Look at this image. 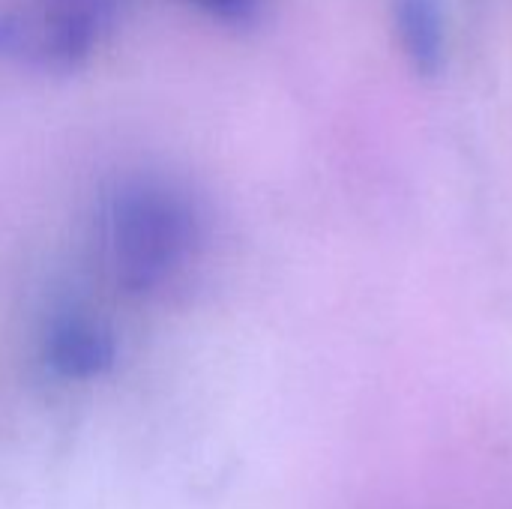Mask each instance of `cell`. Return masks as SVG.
<instances>
[{
  "label": "cell",
  "instance_id": "cell-1",
  "mask_svg": "<svg viewBox=\"0 0 512 509\" xmlns=\"http://www.w3.org/2000/svg\"><path fill=\"white\" fill-rule=\"evenodd\" d=\"M201 243V216L192 198L159 177H132L114 186L102 207V258L111 282L132 297L174 285Z\"/></svg>",
  "mask_w": 512,
  "mask_h": 509
},
{
  "label": "cell",
  "instance_id": "cell-2",
  "mask_svg": "<svg viewBox=\"0 0 512 509\" xmlns=\"http://www.w3.org/2000/svg\"><path fill=\"white\" fill-rule=\"evenodd\" d=\"M126 0H27L0 18V57L69 72L114 33Z\"/></svg>",
  "mask_w": 512,
  "mask_h": 509
},
{
  "label": "cell",
  "instance_id": "cell-3",
  "mask_svg": "<svg viewBox=\"0 0 512 509\" xmlns=\"http://www.w3.org/2000/svg\"><path fill=\"white\" fill-rule=\"evenodd\" d=\"M45 369L69 384H87L108 375L117 363V336L93 312L66 309L57 312L42 330Z\"/></svg>",
  "mask_w": 512,
  "mask_h": 509
},
{
  "label": "cell",
  "instance_id": "cell-4",
  "mask_svg": "<svg viewBox=\"0 0 512 509\" xmlns=\"http://www.w3.org/2000/svg\"><path fill=\"white\" fill-rule=\"evenodd\" d=\"M393 30L417 75L432 78L444 69L450 48L444 0H393Z\"/></svg>",
  "mask_w": 512,
  "mask_h": 509
},
{
  "label": "cell",
  "instance_id": "cell-5",
  "mask_svg": "<svg viewBox=\"0 0 512 509\" xmlns=\"http://www.w3.org/2000/svg\"><path fill=\"white\" fill-rule=\"evenodd\" d=\"M192 3L204 9L210 18L222 24H234V27L252 24L264 9V0H192Z\"/></svg>",
  "mask_w": 512,
  "mask_h": 509
}]
</instances>
